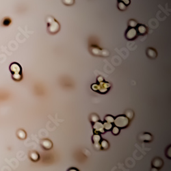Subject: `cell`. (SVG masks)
<instances>
[{
    "label": "cell",
    "instance_id": "6da1fadb",
    "mask_svg": "<svg viewBox=\"0 0 171 171\" xmlns=\"http://www.w3.org/2000/svg\"><path fill=\"white\" fill-rule=\"evenodd\" d=\"M47 26L48 32L50 34H56L60 29V25L58 22L52 16H49L47 18Z\"/></svg>",
    "mask_w": 171,
    "mask_h": 171
},
{
    "label": "cell",
    "instance_id": "7a4b0ae2",
    "mask_svg": "<svg viewBox=\"0 0 171 171\" xmlns=\"http://www.w3.org/2000/svg\"><path fill=\"white\" fill-rule=\"evenodd\" d=\"M115 126L118 128H125L129 124V119L125 115L118 116L114 120Z\"/></svg>",
    "mask_w": 171,
    "mask_h": 171
},
{
    "label": "cell",
    "instance_id": "3957f363",
    "mask_svg": "<svg viewBox=\"0 0 171 171\" xmlns=\"http://www.w3.org/2000/svg\"><path fill=\"white\" fill-rule=\"evenodd\" d=\"M125 38L128 41H134L135 39L138 38V32H137L136 28L134 27H128L127 29L125 34Z\"/></svg>",
    "mask_w": 171,
    "mask_h": 171
},
{
    "label": "cell",
    "instance_id": "277c9868",
    "mask_svg": "<svg viewBox=\"0 0 171 171\" xmlns=\"http://www.w3.org/2000/svg\"><path fill=\"white\" fill-rule=\"evenodd\" d=\"M90 51L93 55H98V56H109L110 55L109 51H108L106 49H100L97 46H92Z\"/></svg>",
    "mask_w": 171,
    "mask_h": 171
},
{
    "label": "cell",
    "instance_id": "5b68a950",
    "mask_svg": "<svg viewBox=\"0 0 171 171\" xmlns=\"http://www.w3.org/2000/svg\"><path fill=\"white\" fill-rule=\"evenodd\" d=\"M10 71L12 74L22 73V68L17 62H12L10 65Z\"/></svg>",
    "mask_w": 171,
    "mask_h": 171
},
{
    "label": "cell",
    "instance_id": "8992f818",
    "mask_svg": "<svg viewBox=\"0 0 171 171\" xmlns=\"http://www.w3.org/2000/svg\"><path fill=\"white\" fill-rule=\"evenodd\" d=\"M93 129L94 131L95 134H104L105 133V129L103 127V124L100 121H97V122H94L93 124Z\"/></svg>",
    "mask_w": 171,
    "mask_h": 171
},
{
    "label": "cell",
    "instance_id": "52a82bcc",
    "mask_svg": "<svg viewBox=\"0 0 171 171\" xmlns=\"http://www.w3.org/2000/svg\"><path fill=\"white\" fill-rule=\"evenodd\" d=\"M136 30L138 34L141 35V36H144V35L147 34V27L145 26V25L142 24H138L136 27Z\"/></svg>",
    "mask_w": 171,
    "mask_h": 171
},
{
    "label": "cell",
    "instance_id": "ba28073f",
    "mask_svg": "<svg viewBox=\"0 0 171 171\" xmlns=\"http://www.w3.org/2000/svg\"><path fill=\"white\" fill-rule=\"evenodd\" d=\"M163 161L161 158L159 157H156L153 159L152 162V166L153 168H161L163 166Z\"/></svg>",
    "mask_w": 171,
    "mask_h": 171
},
{
    "label": "cell",
    "instance_id": "9c48e42d",
    "mask_svg": "<svg viewBox=\"0 0 171 171\" xmlns=\"http://www.w3.org/2000/svg\"><path fill=\"white\" fill-rule=\"evenodd\" d=\"M147 55L150 59H155L157 56V53L153 48H148L147 49Z\"/></svg>",
    "mask_w": 171,
    "mask_h": 171
},
{
    "label": "cell",
    "instance_id": "30bf717a",
    "mask_svg": "<svg viewBox=\"0 0 171 171\" xmlns=\"http://www.w3.org/2000/svg\"><path fill=\"white\" fill-rule=\"evenodd\" d=\"M140 140L142 141L145 142H151L153 140V137L149 133H145V134L141 135Z\"/></svg>",
    "mask_w": 171,
    "mask_h": 171
},
{
    "label": "cell",
    "instance_id": "8fae6325",
    "mask_svg": "<svg viewBox=\"0 0 171 171\" xmlns=\"http://www.w3.org/2000/svg\"><path fill=\"white\" fill-rule=\"evenodd\" d=\"M41 145L43 146V147L44 149H47V150H49V149H51L52 148V142L49 140H43L42 142H41Z\"/></svg>",
    "mask_w": 171,
    "mask_h": 171
},
{
    "label": "cell",
    "instance_id": "7c38bea8",
    "mask_svg": "<svg viewBox=\"0 0 171 171\" xmlns=\"http://www.w3.org/2000/svg\"><path fill=\"white\" fill-rule=\"evenodd\" d=\"M30 159L34 162H36L39 161V153L36 152V151H32L30 153Z\"/></svg>",
    "mask_w": 171,
    "mask_h": 171
},
{
    "label": "cell",
    "instance_id": "4fadbf2b",
    "mask_svg": "<svg viewBox=\"0 0 171 171\" xmlns=\"http://www.w3.org/2000/svg\"><path fill=\"white\" fill-rule=\"evenodd\" d=\"M16 134H17V136L18 137V138L22 139V140L25 138L27 136L26 133H25V131L24 130H23V129H19V130L17 131V133H16Z\"/></svg>",
    "mask_w": 171,
    "mask_h": 171
},
{
    "label": "cell",
    "instance_id": "5bb4252c",
    "mask_svg": "<svg viewBox=\"0 0 171 171\" xmlns=\"http://www.w3.org/2000/svg\"><path fill=\"white\" fill-rule=\"evenodd\" d=\"M12 80L16 81V82H19L21 80H22L23 75L22 73H15V74H12Z\"/></svg>",
    "mask_w": 171,
    "mask_h": 171
},
{
    "label": "cell",
    "instance_id": "9a60e30c",
    "mask_svg": "<svg viewBox=\"0 0 171 171\" xmlns=\"http://www.w3.org/2000/svg\"><path fill=\"white\" fill-rule=\"evenodd\" d=\"M101 136H100L99 134H95L94 135H93V136H92V141H93L94 145V144H99L101 140Z\"/></svg>",
    "mask_w": 171,
    "mask_h": 171
},
{
    "label": "cell",
    "instance_id": "2e32d148",
    "mask_svg": "<svg viewBox=\"0 0 171 171\" xmlns=\"http://www.w3.org/2000/svg\"><path fill=\"white\" fill-rule=\"evenodd\" d=\"M100 147H101V149H104V150L108 149V147H109V143L106 140H101V143H100Z\"/></svg>",
    "mask_w": 171,
    "mask_h": 171
},
{
    "label": "cell",
    "instance_id": "e0dca14e",
    "mask_svg": "<svg viewBox=\"0 0 171 171\" xmlns=\"http://www.w3.org/2000/svg\"><path fill=\"white\" fill-rule=\"evenodd\" d=\"M138 22H137L136 20H134V19H131V20L129 21L128 22V25L129 27H134V28H136V27L138 25Z\"/></svg>",
    "mask_w": 171,
    "mask_h": 171
},
{
    "label": "cell",
    "instance_id": "ac0fdd59",
    "mask_svg": "<svg viewBox=\"0 0 171 171\" xmlns=\"http://www.w3.org/2000/svg\"><path fill=\"white\" fill-rule=\"evenodd\" d=\"M118 8L121 11H124V10H126L127 6L122 2H118Z\"/></svg>",
    "mask_w": 171,
    "mask_h": 171
},
{
    "label": "cell",
    "instance_id": "d6986e66",
    "mask_svg": "<svg viewBox=\"0 0 171 171\" xmlns=\"http://www.w3.org/2000/svg\"><path fill=\"white\" fill-rule=\"evenodd\" d=\"M104 120H105L106 122H110V123H112V122H114V118L112 116H110V115H107V116L105 117V118H104Z\"/></svg>",
    "mask_w": 171,
    "mask_h": 171
},
{
    "label": "cell",
    "instance_id": "ffe728a7",
    "mask_svg": "<svg viewBox=\"0 0 171 171\" xmlns=\"http://www.w3.org/2000/svg\"><path fill=\"white\" fill-rule=\"evenodd\" d=\"M103 127H104V129H105V130L109 131L112 128V123L105 122L104 123H103Z\"/></svg>",
    "mask_w": 171,
    "mask_h": 171
},
{
    "label": "cell",
    "instance_id": "44dd1931",
    "mask_svg": "<svg viewBox=\"0 0 171 171\" xmlns=\"http://www.w3.org/2000/svg\"><path fill=\"white\" fill-rule=\"evenodd\" d=\"M134 112L131 110H128V111L126 112L125 116H126L127 118H128L129 119H132L133 117H134Z\"/></svg>",
    "mask_w": 171,
    "mask_h": 171
},
{
    "label": "cell",
    "instance_id": "7402d4cb",
    "mask_svg": "<svg viewBox=\"0 0 171 171\" xmlns=\"http://www.w3.org/2000/svg\"><path fill=\"white\" fill-rule=\"evenodd\" d=\"M112 134L114 135H115V136H116V135H118V134H119V132H120V129H119V128L118 127H112Z\"/></svg>",
    "mask_w": 171,
    "mask_h": 171
},
{
    "label": "cell",
    "instance_id": "603a6c76",
    "mask_svg": "<svg viewBox=\"0 0 171 171\" xmlns=\"http://www.w3.org/2000/svg\"><path fill=\"white\" fill-rule=\"evenodd\" d=\"M62 2L66 6H71L75 3V0H62Z\"/></svg>",
    "mask_w": 171,
    "mask_h": 171
},
{
    "label": "cell",
    "instance_id": "cb8c5ba5",
    "mask_svg": "<svg viewBox=\"0 0 171 171\" xmlns=\"http://www.w3.org/2000/svg\"><path fill=\"white\" fill-rule=\"evenodd\" d=\"M91 120L92 122H96L97 121H99V116L97 115V114H92L91 116Z\"/></svg>",
    "mask_w": 171,
    "mask_h": 171
},
{
    "label": "cell",
    "instance_id": "d4e9b609",
    "mask_svg": "<svg viewBox=\"0 0 171 171\" xmlns=\"http://www.w3.org/2000/svg\"><path fill=\"white\" fill-rule=\"evenodd\" d=\"M10 23H11V20H10L9 18H6L3 21V24L5 26H8L10 24Z\"/></svg>",
    "mask_w": 171,
    "mask_h": 171
},
{
    "label": "cell",
    "instance_id": "484cf974",
    "mask_svg": "<svg viewBox=\"0 0 171 171\" xmlns=\"http://www.w3.org/2000/svg\"><path fill=\"white\" fill-rule=\"evenodd\" d=\"M118 2H122V3H124L127 6H129L131 3L130 0H118Z\"/></svg>",
    "mask_w": 171,
    "mask_h": 171
},
{
    "label": "cell",
    "instance_id": "4316f807",
    "mask_svg": "<svg viewBox=\"0 0 171 171\" xmlns=\"http://www.w3.org/2000/svg\"><path fill=\"white\" fill-rule=\"evenodd\" d=\"M67 171H80L78 168H70L69 169H68Z\"/></svg>",
    "mask_w": 171,
    "mask_h": 171
},
{
    "label": "cell",
    "instance_id": "83f0119b",
    "mask_svg": "<svg viewBox=\"0 0 171 171\" xmlns=\"http://www.w3.org/2000/svg\"><path fill=\"white\" fill-rule=\"evenodd\" d=\"M151 171H158V169L156 168H153L151 169Z\"/></svg>",
    "mask_w": 171,
    "mask_h": 171
}]
</instances>
